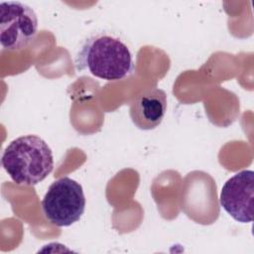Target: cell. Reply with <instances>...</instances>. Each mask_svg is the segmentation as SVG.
Here are the masks:
<instances>
[{"mask_svg": "<svg viewBox=\"0 0 254 254\" xmlns=\"http://www.w3.org/2000/svg\"><path fill=\"white\" fill-rule=\"evenodd\" d=\"M75 65L78 70L108 81L124 79L135 69L129 47L118 36L107 32L93 34L83 42Z\"/></svg>", "mask_w": 254, "mask_h": 254, "instance_id": "1", "label": "cell"}, {"mask_svg": "<svg viewBox=\"0 0 254 254\" xmlns=\"http://www.w3.org/2000/svg\"><path fill=\"white\" fill-rule=\"evenodd\" d=\"M219 201L222 208L236 221L252 222L254 207V172L243 170L223 185Z\"/></svg>", "mask_w": 254, "mask_h": 254, "instance_id": "5", "label": "cell"}, {"mask_svg": "<svg viewBox=\"0 0 254 254\" xmlns=\"http://www.w3.org/2000/svg\"><path fill=\"white\" fill-rule=\"evenodd\" d=\"M1 164L19 186H35L54 169L53 152L48 143L37 135L20 136L5 148Z\"/></svg>", "mask_w": 254, "mask_h": 254, "instance_id": "2", "label": "cell"}, {"mask_svg": "<svg viewBox=\"0 0 254 254\" xmlns=\"http://www.w3.org/2000/svg\"><path fill=\"white\" fill-rule=\"evenodd\" d=\"M85 203L81 185L68 177H63L49 187L42 200V209L52 224L66 227L81 218Z\"/></svg>", "mask_w": 254, "mask_h": 254, "instance_id": "3", "label": "cell"}, {"mask_svg": "<svg viewBox=\"0 0 254 254\" xmlns=\"http://www.w3.org/2000/svg\"><path fill=\"white\" fill-rule=\"evenodd\" d=\"M38 17L35 11L19 1L0 4V43L5 50L21 51L35 39Z\"/></svg>", "mask_w": 254, "mask_h": 254, "instance_id": "4", "label": "cell"}, {"mask_svg": "<svg viewBox=\"0 0 254 254\" xmlns=\"http://www.w3.org/2000/svg\"><path fill=\"white\" fill-rule=\"evenodd\" d=\"M167 111V94L157 87L144 90L130 104L129 114L141 130H153L163 121Z\"/></svg>", "mask_w": 254, "mask_h": 254, "instance_id": "6", "label": "cell"}]
</instances>
